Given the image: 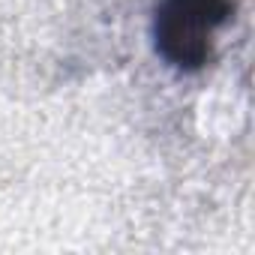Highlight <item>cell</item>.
Wrapping results in <instances>:
<instances>
[{"label":"cell","instance_id":"1","mask_svg":"<svg viewBox=\"0 0 255 255\" xmlns=\"http://www.w3.org/2000/svg\"><path fill=\"white\" fill-rule=\"evenodd\" d=\"M231 12V0H159L150 27L156 54L177 72L207 69Z\"/></svg>","mask_w":255,"mask_h":255}]
</instances>
